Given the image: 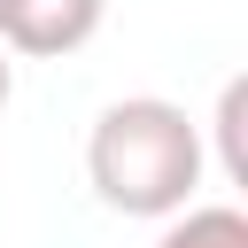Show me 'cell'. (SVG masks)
Segmentation results:
<instances>
[{
	"instance_id": "cell-1",
	"label": "cell",
	"mask_w": 248,
	"mask_h": 248,
	"mask_svg": "<svg viewBox=\"0 0 248 248\" xmlns=\"http://www.w3.org/2000/svg\"><path fill=\"white\" fill-rule=\"evenodd\" d=\"M202 124L163 93H124L85 132V178L116 217H178L202 186Z\"/></svg>"
},
{
	"instance_id": "cell-2",
	"label": "cell",
	"mask_w": 248,
	"mask_h": 248,
	"mask_svg": "<svg viewBox=\"0 0 248 248\" xmlns=\"http://www.w3.org/2000/svg\"><path fill=\"white\" fill-rule=\"evenodd\" d=\"M108 0H0V46L31 62H62L101 31Z\"/></svg>"
},
{
	"instance_id": "cell-3",
	"label": "cell",
	"mask_w": 248,
	"mask_h": 248,
	"mask_svg": "<svg viewBox=\"0 0 248 248\" xmlns=\"http://www.w3.org/2000/svg\"><path fill=\"white\" fill-rule=\"evenodd\" d=\"M155 248H248V209L240 202H186L178 217H163Z\"/></svg>"
},
{
	"instance_id": "cell-4",
	"label": "cell",
	"mask_w": 248,
	"mask_h": 248,
	"mask_svg": "<svg viewBox=\"0 0 248 248\" xmlns=\"http://www.w3.org/2000/svg\"><path fill=\"white\" fill-rule=\"evenodd\" d=\"M240 124H248V78H225V93H217V163H225L232 186H248V140H240Z\"/></svg>"
},
{
	"instance_id": "cell-5",
	"label": "cell",
	"mask_w": 248,
	"mask_h": 248,
	"mask_svg": "<svg viewBox=\"0 0 248 248\" xmlns=\"http://www.w3.org/2000/svg\"><path fill=\"white\" fill-rule=\"evenodd\" d=\"M8 93H16V62H8V46H0V108H8Z\"/></svg>"
}]
</instances>
